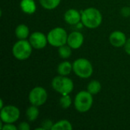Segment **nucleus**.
Listing matches in <instances>:
<instances>
[{"label":"nucleus","mask_w":130,"mask_h":130,"mask_svg":"<svg viewBox=\"0 0 130 130\" xmlns=\"http://www.w3.org/2000/svg\"><path fill=\"white\" fill-rule=\"evenodd\" d=\"M27 117L29 121H34L35 120H37L38 115H39V110L37 107V106H30L27 108Z\"/></svg>","instance_id":"obj_17"},{"label":"nucleus","mask_w":130,"mask_h":130,"mask_svg":"<svg viewBox=\"0 0 130 130\" xmlns=\"http://www.w3.org/2000/svg\"><path fill=\"white\" fill-rule=\"evenodd\" d=\"M47 40L49 43L53 46H62L67 43V33L62 27H56L49 32L47 35Z\"/></svg>","instance_id":"obj_6"},{"label":"nucleus","mask_w":130,"mask_h":130,"mask_svg":"<svg viewBox=\"0 0 130 130\" xmlns=\"http://www.w3.org/2000/svg\"><path fill=\"white\" fill-rule=\"evenodd\" d=\"M15 35L20 40H25L29 35V28L25 24H20L15 29Z\"/></svg>","instance_id":"obj_14"},{"label":"nucleus","mask_w":130,"mask_h":130,"mask_svg":"<svg viewBox=\"0 0 130 130\" xmlns=\"http://www.w3.org/2000/svg\"><path fill=\"white\" fill-rule=\"evenodd\" d=\"M122 14L125 17L129 16L130 15V8L129 7H124L122 9Z\"/></svg>","instance_id":"obj_25"},{"label":"nucleus","mask_w":130,"mask_h":130,"mask_svg":"<svg viewBox=\"0 0 130 130\" xmlns=\"http://www.w3.org/2000/svg\"><path fill=\"white\" fill-rule=\"evenodd\" d=\"M32 46L30 41L20 40L16 42L12 48L14 56L19 60H24L30 57L32 53Z\"/></svg>","instance_id":"obj_4"},{"label":"nucleus","mask_w":130,"mask_h":130,"mask_svg":"<svg viewBox=\"0 0 130 130\" xmlns=\"http://www.w3.org/2000/svg\"><path fill=\"white\" fill-rule=\"evenodd\" d=\"M29 41L31 46L35 49H43L46 46L48 40L41 32H34L30 34Z\"/></svg>","instance_id":"obj_9"},{"label":"nucleus","mask_w":130,"mask_h":130,"mask_svg":"<svg viewBox=\"0 0 130 130\" xmlns=\"http://www.w3.org/2000/svg\"><path fill=\"white\" fill-rule=\"evenodd\" d=\"M40 5L47 10H53L56 8L60 3L61 0H39Z\"/></svg>","instance_id":"obj_16"},{"label":"nucleus","mask_w":130,"mask_h":130,"mask_svg":"<svg viewBox=\"0 0 130 130\" xmlns=\"http://www.w3.org/2000/svg\"><path fill=\"white\" fill-rule=\"evenodd\" d=\"M59 55L60 57L63 59H67L69 58L70 56L72 55V50L71 47L68 45H63L62 46H59Z\"/></svg>","instance_id":"obj_20"},{"label":"nucleus","mask_w":130,"mask_h":130,"mask_svg":"<svg viewBox=\"0 0 130 130\" xmlns=\"http://www.w3.org/2000/svg\"><path fill=\"white\" fill-rule=\"evenodd\" d=\"M21 10L27 14H33L36 11V5L34 0H22L21 2Z\"/></svg>","instance_id":"obj_13"},{"label":"nucleus","mask_w":130,"mask_h":130,"mask_svg":"<svg viewBox=\"0 0 130 130\" xmlns=\"http://www.w3.org/2000/svg\"><path fill=\"white\" fill-rule=\"evenodd\" d=\"M64 18H65V21L69 24H72V25L77 24L82 18V14H80L77 10L71 8V9H69L65 13Z\"/></svg>","instance_id":"obj_12"},{"label":"nucleus","mask_w":130,"mask_h":130,"mask_svg":"<svg viewBox=\"0 0 130 130\" xmlns=\"http://www.w3.org/2000/svg\"><path fill=\"white\" fill-rule=\"evenodd\" d=\"M82 24L88 28L94 29L100 26L102 22V15L95 8H88L81 11Z\"/></svg>","instance_id":"obj_1"},{"label":"nucleus","mask_w":130,"mask_h":130,"mask_svg":"<svg viewBox=\"0 0 130 130\" xmlns=\"http://www.w3.org/2000/svg\"><path fill=\"white\" fill-rule=\"evenodd\" d=\"M101 89V85L98 81H91L88 85V91L93 94H97Z\"/></svg>","instance_id":"obj_19"},{"label":"nucleus","mask_w":130,"mask_h":130,"mask_svg":"<svg viewBox=\"0 0 130 130\" xmlns=\"http://www.w3.org/2000/svg\"><path fill=\"white\" fill-rule=\"evenodd\" d=\"M53 88L60 93L62 95H66L70 94L74 88L73 82L64 75H59L55 77L52 81Z\"/></svg>","instance_id":"obj_2"},{"label":"nucleus","mask_w":130,"mask_h":130,"mask_svg":"<svg viewBox=\"0 0 130 130\" xmlns=\"http://www.w3.org/2000/svg\"><path fill=\"white\" fill-rule=\"evenodd\" d=\"M73 71L78 77L82 78H88L93 73V66L90 61L86 59H76L73 63Z\"/></svg>","instance_id":"obj_5"},{"label":"nucleus","mask_w":130,"mask_h":130,"mask_svg":"<svg viewBox=\"0 0 130 130\" xmlns=\"http://www.w3.org/2000/svg\"><path fill=\"white\" fill-rule=\"evenodd\" d=\"M109 40L111 45H113L115 47H121L124 46L127 40L125 34L120 30H116L111 33Z\"/></svg>","instance_id":"obj_11"},{"label":"nucleus","mask_w":130,"mask_h":130,"mask_svg":"<svg viewBox=\"0 0 130 130\" xmlns=\"http://www.w3.org/2000/svg\"><path fill=\"white\" fill-rule=\"evenodd\" d=\"M1 120L5 123H13L20 117V110L18 107L8 105L1 109Z\"/></svg>","instance_id":"obj_7"},{"label":"nucleus","mask_w":130,"mask_h":130,"mask_svg":"<svg viewBox=\"0 0 130 130\" xmlns=\"http://www.w3.org/2000/svg\"><path fill=\"white\" fill-rule=\"evenodd\" d=\"M72 129V124L68 120H61L53 124L52 130H71Z\"/></svg>","instance_id":"obj_18"},{"label":"nucleus","mask_w":130,"mask_h":130,"mask_svg":"<svg viewBox=\"0 0 130 130\" xmlns=\"http://www.w3.org/2000/svg\"><path fill=\"white\" fill-rule=\"evenodd\" d=\"M73 69V66L69 62H63L58 66V73L60 75H68Z\"/></svg>","instance_id":"obj_15"},{"label":"nucleus","mask_w":130,"mask_h":130,"mask_svg":"<svg viewBox=\"0 0 130 130\" xmlns=\"http://www.w3.org/2000/svg\"><path fill=\"white\" fill-rule=\"evenodd\" d=\"M53 126V123L50 120H45L42 123V127L45 130L52 129Z\"/></svg>","instance_id":"obj_22"},{"label":"nucleus","mask_w":130,"mask_h":130,"mask_svg":"<svg viewBox=\"0 0 130 130\" xmlns=\"http://www.w3.org/2000/svg\"><path fill=\"white\" fill-rule=\"evenodd\" d=\"M93 104L92 94L88 91H82L77 94L75 98V109L80 113H85L88 111Z\"/></svg>","instance_id":"obj_3"},{"label":"nucleus","mask_w":130,"mask_h":130,"mask_svg":"<svg viewBox=\"0 0 130 130\" xmlns=\"http://www.w3.org/2000/svg\"><path fill=\"white\" fill-rule=\"evenodd\" d=\"M59 103H60V105L62 108L67 109L72 104V98H70V96L69 94L62 95V97L60 98Z\"/></svg>","instance_id":"obj_21"},{"label":"nucleus","mask_w":130,"mask_h":130,"mask_svg":"<svg viewBox=\"0 0 130 130\" xmlns=\"http://www.w3.org/2000/svg\"><path fill=\"white\" fill-rule=\"evenodd\" d=\"M2 130H16L17 127L11 123H6L1 128Z\"/></svg>","instance_id":"obj_23"},{"label":"nucleus","mask_w":130,"mask_h":130,"mask_svg":"<svg viewBox=\"0 0 130 130\" xmlns=\"http://www.w3.org/2000/svg\"><path fill=\"white\" fill-rule=\"evenodd\" d=\"M47 99L46 91L42 87H36L29 94V101L32 105L39 107L43 105Z\"/></svg>","instance_id":"obj_8"},{"label":"nucleus","mask_w":130,"mask_h":130,"mask_svg":"<svg viewBox=\"0 0 130 130\" xmlns=\"http://www.w3.org/2000/svg\"><path fill=\"white\" fill-rule=\"evenodd\" d=\"M18 129L21 130H29L30 129V126L27 123H25V122H23L21 123H20L19 126H18Z\"/></svg>","instance_id":"obj_24"},{"label":"nucleus","mask_w":130,"mask_h":130,"mask_svg":"<svg viewBox=\"0 0 130 130\" xmlns=\"http://www.w3.org/2000/svg\"><path fill=\"white\" fill-rule=\"evenodd\" d=\"M124 46H125V51L126 52V53L130 55V38L126 40Z\"/></svg>","instance_id":"obj_26"},{"label":"nucleus","mask_w":130,"mask_h":130,"mask_svg":"<svg viewBox=\"0 0 130 130\" xmlns=\"http://www.w3.org/2000/svg\"><path fill=\"white\" fill-rule=\"evenodd\" d=\"M83 42L84 37L81 33L78 31H74L68 36L67 43L72 49H78L82 46Z\"/></svg>","instance_id":"obj_10"}]
</instances>
